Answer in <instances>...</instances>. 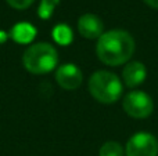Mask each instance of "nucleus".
I'll return each mask as SVG.
<instances>
[{
  "label": "nucleus",
  "mask_w": 158,
  "mask_h": 156,
  "mask_svg": "<svg viewBox=\"0 0 158 156\" xmlns=\"http://www.w3.org/2000/svg\"><path fill=\"white\" fill-rule=\"evenodd\" d=\"M136 49L135 39L126 30L112 29L104 32L98 37L96 46V54L103 64L110 66H118L128 64Z\"/></svg>",
  "instance_id": "f257e3e1"
},
{
  "label": "nucleus",
  "mask_w": 158,
  "mask_h": 156,
  "mask_svg": "<svg viewBox=\"0 0 158 156\" xmlns=\"http://www.w3.org/2000/svg\"><path fill=\"white\" fill-rule=\"evenodd\" d=\"M25 69L33 75L49 73L57 66L58 53L49 43H35L25 50L22 55Z\"/></svg>",
  "instance_id": "f03ea898"
},
{
  "label": "nucleus",
  "mask_w": 158,
  "mask_h": 156,
  "mask_svg": "<svg viewBox=\"0 0 158 156\" xmlns=\"http://www.w3.org/2000/svg\"><path fill=\"white\" fill-rule=\"evenodd\" d=\"M122 82L115 73L97 71L89 79V93L101 104H114L122 96Z\"/></svg>",
  "instance_id": "7ed1b4c3"
},
{
  "label": "nucleus",
  "mask_w": 158,
  "mask_h": 156,
  "mask_svg": "<svg viewBox=\"0 0 158 156\" xmlns=\"http://www.w3.org/2000/svg\"><path fill=\"white\" fill-rule=\"evenodd\" d=\"M123 111L135 119H144L153 113L154 102L147 93L140 90H133L123 97Z\"/></svg>",
  "instance_id": "20e7f679"
},
{
  "label": "nucleus",
  "mask_w": 158,
  "mask_h": 156,
  "mask_svg": "<svg viewBox=\"0 0 158 156\" xmlns=\"http://www.w3.org/2000/svg\"><path fill=\"white\" fill-rule=\"evenodd\" d=\"M126 156H158V140L151 133L139 131L126 142Z\"/></svg>",
  "instance_id": "39448f33"
},
{
  "label": "nucleus",
  "mask_w": 158,
  "mask_h": 156,
  "mask_svg": "<svg viewBox=\"0 0 158 156\" xmlns=\"http://www.w3.org/2000/svg\"><path fill=\"white\" fill-rule=\"evenodd\" d=\"M56 80L64 90H77L82 84L83 73L75 64H64L56 71Z\"/></svg>",
  "instance_id": "423d86ee"
},
{
  "label": "nucleus",
  "mask_w": 158,
  "mask_h": 156,
  "mask_svg": "<svg viewBox=\"0 0 158 156\" xmlns=\"http://www.w3.org/2000/svg\"><path fill=\"white\" fill-rule=\"evenodd\" d=\"M78 30L81 36L86 39H98L103 35V21L94 14L86 13L79 17L78 19Z\"/></svg>",
  "instance_id": "0eeeda50"
},
{
  "label": "nucleus",
  "mask_w": 158,
  "mask_h": 156,
  "mask_svg": "<svg viewBox=\"0 0 158 156\" xmlns=\"http://www.w3.org/2000/svg\"><path fill=\"white\" fill-rule=\"evenodd\" d=\"M146 77H147V69H146L144 64L140 61H132L123 66L122 79L129 88L140 86L146 80Z\"/></svg>",
  "instance_id": "6e6552de"
},
{
  "label": "nucleus",
  "mask_w": 158,
  "mask_h": 156,
  "mask_svg": "<svg viewBox=\"0 0 158 156\" xmlns=\"http://www.w3.org/2000/svg\"><path fill=\"white\" fill-rule=\"evenodd\" d=\"M35 35H36L35 26H32V25L28 24V22H19V24H17L13 28V30H11L13 39L17 43H21V44L31 43V41L33 40V37H35Z\"/></svg>",
  "instance_id": "1a4fd4ad"
},
{
  "label": "nucleus",
  "mask_w": 158,
  "mask_h": 156,
  "mask_svg": "<svg viewBox=\"0 0 158 156\" xmlns=\"http://www.w3.org/2000/svg\"><path fill=\"white\" fill-rule=\"evenodd\" d=\"M53 39L61 46H68V44H71L74 35H72L71 28L64 24H60L53 29Z\"/></svg>",
  "instance_id": "9d476101"
},
{
  "label": "nucleus",
  "mask_w": 158,
  "mask_h": 156,
  "mask_svg": "<svg viewBox=\"0 0 158 156\" xmlns=\"http://www.w3.org/2000/svg\"><path fill=\"white\" fill-rule=\"evenodd\" d=\"M123 146L117 141H107L98 151V156H123Z\"/></svg>",
  "instance_id": "9b49d317"
},
{
  "label": "nucleus",
  "mask_w": 158,
  "mask_h": 156,
  "mask_svg": "<svg viewBox=\"0 0 158 156\" xmlns=\"http://www.w3.org/2000/svg\"><path fill=\"white\" fill-rule=\"evenodd\" d=\"M60 0H42L38 7V15L42 19H49L54 13V8L58 6Z\"/></svg>",
  "instance_id": "f8f14e48"
},
{
  "label": "nucleus",
  "mask_w": 158,
  "mask_h": 156,
  "mask_svg": "<svg viewBox=\"0 0 158 156\" xmlns=\"http://www.w3.org/2000/svg\"><path fill=\"white\" fill-rule=\"evenodd\" d=\"M35 0H7V3L15 10H25V8L31 7Z\"/></svg>",
  "instance_id": "ddd939ff"
},
{
  "label": "nucleus",
  "mask_w": 158,
  "mask_h": 156,
  "mask_svg": "<svg viewBox=\"0 0 158 156\" xmlns=\"http://www.w3.org/2000/svg\"><path fill=\"white\" fill-rule=\"evenodd\" d=\"M144 3L153 8H158V0H144Z\"/></svg>",
  "instance_id": "4468645a"
}]
</instances>
